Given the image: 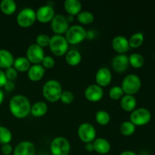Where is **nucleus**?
<instances>
[{
	"label": "nucleus",
	"instance_id": "f257e3e1",
	"mask_svg": "<svg viewBox=\"0 0 155 155\" xmlns=\"http://www.w3.org/2000/svg\"><path fill=\"white\" fill-rule=\"evenodd\" d=\"M31 104L27 97L23 95H16L9 101V110L15 117L25 118L30 114Z\"/></svg>",
	"mask_w": 155,
	"mask_h": 155
},
{
	"label": "nucleus",
	"instance_id": "f03ea898",
	"mask_svg": "<svg viewBox=\"0 0 155 155\" xmlns=\"http://www.w3.org/2000/svg\"><path fill=\"white\" fill-rule=\"evenodd\" d=\"M62 92L61 84L56 80H48L42 87V95L50 102H56L60 100Z\"/></svg>",
	"mask_w": 155,
	"mask_h": 155
},
{
	"label": "nucleus",
	"instance_id": "7ed1b4c3",
	"mask_svg": "<svg viewBox=\"0 0 155 155\" xmlns=\"http://www.w3.org/2000/svg\"><path fill=\"white\" fill-rule=\"evenodd\" d=\"M142 81L139 76L136 74H129L126 76L122 81L121 88L126 95H134L140 90Z\"/></svg>",
	"mask_w": 155,
	"mask_h": 155
},
{
	"label": "nucleus",
	"instance_id": "20e7f679",
	"mask_svg": "<svg viewBox=\"0 0 155 155\" xmlns=\"http://www.w3.org/2000/svg\"><path fill=\"white\" fill-rule=\"evenodd\" d=\"M48 46L53 54L56 56H63L68 52L69 44L64 36L62 35L54 34L50 39Z\"/></svg>",
	"mask_w": 155,
	"mask_h": 155
},
{
	"label": "nucleus",
	"instance_id": "39448f33",
	"mask_svg": "<svg viewBox=\"0 0 155 155\" xmlns=\"http://www.w3.org/2000/svg\"><path fill=\"white\" fill-rule=\"evenodd\" d=\"M87 32L80 25H73L68 28V31L65 33V39L68 41V44L77 45L86 39Z\"/></svg>",
	"mask_w": 155,
	"mask_h": 155
},
{
	"label": "nucleus",
	"instance_id": "423d86ee",
	"mask_svg": "<svg viewBox=\"0 0 155 155\" xmlns=\"http://www.w3.org/2000/svg\"><path fill=\"white\" fill-rule=\"evenodd\" d=\"M50 151L52 155H68L71 151V144L66 138L58 136L51 141Z\"/></svg>",
	"mask_w": 155,
	"mask_h": 155
},
{
	"label": "nucleus",
	"instance_id": "0eeeda50",
	"mask_svg": "<svg viewBox=\"0 0 155 155\" xmlns=\"http://www.w3.org/2000/svg\"><path fill=\"white\" fill-rule=\"evenodd\" d=\"M151 120V114L148 109L145 107H139L132 111L130 117V121L135 126H145Z\"/></svg>",
	"mask_w": 155,
	"mask_h": 155
},
{
	"label": "nucleus",
	"instance_id": "6e6552de",
	"mask_svg": "<svg viewBox=\"0 0 155 155\" xmlns=\"http://www.w3.org/2000/svg\"><path fill=\"white\" fill-rule=\"evenodd\" d=\"M36 21V12L31 8H25L20 11L17 16V23L24 28L31 27Z\"/></svg>",
	"mask_w": 155,
	"mask_h": 155
},
{
	"label": "nucleus",
	"instance_id": "1a4fd4ad",
	"mask_svg": "<svg viewBox=\"0 0 155 155\" xmlns=\"http://www.w3.org/2000/svg\"><path fill=\"white\" fill-rule=\"evenodd\" d=\"M77 135L80 140L84 143L93 142V141L96 139V130L91 124L83 123L78 127Z\"/></svg>",
	"mask_w": 155,
	"mask_h": 155
},
{
	"label": "nucleus",
	"instance_id": "9d476101",
	"mask_svg": "<svg viewBox=\"0 0 155 155\" xmlns=\"http://www.w3.org/2000/svg\"><path fill=\"white\" fill-rule=\"evenodd\" d=\"M26 54H27L26 58L28 59L30 63H33V64H41L45 57V51L43 48L34 43L31 44L27 48Z\"/></svg>",
	"mask_w": 155,
	"mask_h": 155
},
{
	"label": "nucleus",
	"instance_id": "9b49d317",
	"mask_svg": "<svg viewBox=\"0 0 155 155\" xmlns=\"http://www.w3.org/2000/svg\"><path fill=\"white\" fill-rule=\"evenodd\" d=\"M51 27L55 34L62 35L68 31L69 22L63 15H55L51 21Z\"/></svg>",
	"mask_w": 155,
	"mask_h": 155
},
{
	"label": "nucleus",
	"instance_id": "f8f14e48",
	"mask_svg": "<svg viewBox=\"0 0 155 155\" xmlns=\"http://www.w3.org/2000/svg\"><path fill=\"white\" fill-rule=\"evenodd\" d=\"M84 95L88 101L91 102H97L103 98L104 91L101 86L97 84H92L86 88Z\"/></svg>",
	"mask_w": 155,
	"mask_h": 155
},
{
	"label": "nucleus",
	"instance_id": "ddd939ff",
	"mask_svg": "<svg viewBox=\"0 0 155 155\" xmlns=\"http://www.w3.org/2000/svg\"><path fill=\"white\" fill-rule=\"evenodd\" d=\"M54 10L52 6L45 5L39 7L36 12V20L41 23H48L51 21L54 17Z\"/></svg>",
	"mask_w": 155,
	"mask_h": 155
},
{
	"label": "nucleus",
	"instance_id": "4468645a",
	"mask_svg": "<svg viewBox=\"0 0 155 155\" xmlns=\"http://www.w3.org/2000/svg\"><path fill=\"white\" fill-rule=\"evenodd\" d=\"M111 45L114 50L120 54H126L130 48L128 39L121 35L115 36L112 39Z\"/></svg>",
	"mask_w": 155,
	"mask_h": 155
},
{
	"label": "nucleus",
	"instance_id": "2eb2a0df",
	"mask_svg": "<svg viewBox=\"0 0 155 155\" xmlns=\"http://www.w3.org/2000/svg\"><path fill=\"white\" fill-rule=\"evenodd\" d=\"M112 80L111 71L107 68H101L95 74V81L98 86L102 87L108 86Z\"/></svg>",
	"mask_w": 155,
	"mask_h": 155
},
{
	"label": "nucleus",
	"instance_id": "dca6fc26",
	"mask_svg": "<svg viewBox=\"0 0 155 155\" xmlns=\"http://www.w3.org/2000/svg\"><path fill=\"white\" fill-rule=\"evenodd\" d=\"M36 148L33 142L23 141L18 143L13 150L14 155H35Z\"/></svg>",
	"mask_w": 155,
	"mask_h": 155
},
{
	"label": "nucleus",
	"instance_id": "f3484780",
	"mask_svg": "<svg viewBox=\"0 0 155 155\" xmlns=\"http://www.w3.org/2000/svg\"><path fill=\"white\" fill-rule=\"evenodd\" d=\"M129 64V57L125 54H117L112 60V67L118 73H123L127 71Z\"/></svg>",
	"mask_w": 155,
	"mask_h": 155
},
{
	"label": "nucleus",
	"instance_id": "a211bd4d",
	"mask_svg": "<svg viewBox=\"0 0 155 155\" xmlns=\"http://www.w3.org/2000/svg\"><path fill=\"white\" fill-rule=\"evenodd\" d=\"M45 69L41 64H33L27 71L28 78L33 82H38L45 75Z\"/></svg>",
	"mask_w": 155,
	"mask_h": 155
},
{
	"label": "nucleus",
	"instance_id": "6ab92c4d",
	"mask_svg": "<svg viewBox=\"0 0 155 155\" xmlns=\"http://www.w3.org/2000/svg\"><path fill=\"white\" fill-rule=\"evenodd\" d=\"M94 147V151L100 154H106L110 152L111 145L110 142L104 138L95 139L92 142Z\"/></svg>",
	"mask_w": 155,
	"mask_h": 155
},
{
	"label": "nucleus",
	"instance_id": "aec40b11",
	"mask_svg": "<svg viewBox=\"0 0 155 155\" xmlns=\"http://www.w3.org/2000/svg\"><path fill=\"white\" fill-rule=\"evenodd\" d=\"M137 105V100L134 95H124L120 99V106L124 110L132 112L136 109Z\"/></svg>",
	"mask_w": 155,
	"mask_h": 155
},
{
	"label": "nucleus",
	"instance_id": "412c9836",
	"mask_svg": "<svg viewBox=\"0 0 155 155\" xmlns=\"http://www.w3.org/2000/svg\"><path fill=\"white\" fill-rule=\"evenodd\" d=\"M15 61L12 52L6 49H0V69H7L12 67Z\"/></svg>",
	"mask_w": 155,
	"mask_h": 155
},
{
	"label": "nucleus",
	"instance_id": "4be33fe9",
	"mask_svg": "<svg viewBox=\"0 0 155 155\" xmlns=\"http://www.w3.org/2000/svg\"><path fill=\"white\" fill-rule=\"evenodd\" d=\"M64 8L69 15H77L82 11V4L79 0H66L64 3Z\"/></svg>",
	"mask_w": 155,
	"mask_h": 155
},
{
	"label": "nucleus",
	"instance_id": "5701e85b",
	"mask_svg": "<svg viewBox=\"0 0 155 155\" xmlns=\"http://www.w3.org/2000/svg\"><path fill=\"white\" fill-rule=\"evenodd\" d=\"M48 111V105L45 101H36V103L31 105L30 114L35 117H43Z\"/></svg>",
	"mask_w": 155,
	"mask_h": 155
},
{
	"label": "nucleus",
	"instance_id": "b1692460",
	"mask_svg": "<svg viewBox=\"0 0 155 155\" xmlns=\"http://www.w3.org/2000/svg\"><path fill=\"white\" fill-rule=\"evenodd\" d=\"M65 61L71 66H77L82 61L81 53L78 50H69L65 54Z\"/></svg>",
	"mask_w": 155,
	"mask_h": 155
},
{
	"label": "nucleus",
	"instance_id": "393cba45",
	"mask_svg": "<svg viewBox=\"0 0 155 155\" xmlns=\"http://www.w3.org/2000/svg\"><path fill=\"white\" fill-rule=\"evenodd\" d=\"M30 64L26 57H18L14 61L13 66L18 72H26L30 69Z\"/></svg>",
	"mask_w": 155,
	"mask_h": 155
},
{
	"label": "nucleus",
	"instance_id": "a878e982",
	"mask_svg": "<svg viewBox=\"0 0 155 155\" xmlns=\"http://www.w3.org/2000/svg\"><path fill=\"white\" fill-rule=\"evenodd\" d=\"M0 9L5 15H13L17 9V4L14 0H2L0 3Z\"/></svg>",
	"mask_w": 155,
	"mask_h": 155
},
{
	"label": "nucleus",
	"instance_id": "bb28decb",
	"mask_svg": "<svg viewBox=\"0 0 155 155\" xmlns=\"http://www.w3.org/2000/svg\"><path fill=\"white\" fill-rule=\"evenodd\" d=\"M129 63L133 68L139 69L145 64V58L139 53H133L129 57Z\"/></svg>",
	"mask_w": 155,
	"mask_h": 155
},
{
	"label": "nucleus",
	"instance_id": "cd10ccee",
	"mask_svg": "<svg viewBox=\"0 0 155 155\" xmlns=\"http://www.w3.org/2000/svg\"><path fill=\"white\" fill-rule=\"evenodd\" d=\"M77 16V21L82 24H92L95 20V17H94L93 14L92 12H89V11H81Z\"/></svg>",
	"mask_w": 155,
	"mask_h": 155
},
{
	"label": "nucleus",
	"instance_id": "c85d7f7f",
	"mask_svg": "<svg viewBox=\"0 0 155 155\" xmlns=\"http://www.w3.org/2000/svg\"><path fill=\"white\" fill-rule=\"evenodd\" d=\"M120 132L123 136H130L136 132V126L130 121H124L120 126Z\"/></svg>",
	"mask_w": 155,
	"mask_h": 155
},
{
	"label": "nucleus",
	"instance_id": "c756f323",
	"mask_svg": "<svg viewBox=\"0 0 155 155\" xmlns=\"http://www.w3.org/2000/svg\"><path fill=\"white\" fill-rule=\"evenodd\" d=\"M144 35L142 33H136L130 36L128 39L130 48H137L140 47L144 42Z\"/></svg>",
	"mask_w": 155,
	"mask_h": 155
},
{
	"label": "nucleus",
	"instance_id": "7c9ffc66",
	"mask_svg": "<svg viewBox=\"0 0 155 155\" xmlns=\"http://www.w3.org/2000/svg\"><path fill=\"white\" fill-rule=\"evenodd\" d=\"M95 117L96 122L101 126L107 125L110 120V116L109 113L104 110H98L95 114Z\"/></svg>",
	"mask_w": 155,
	"mask_h": 155
},
{
	"label": "nucleus",
	"instance_id": "2f4dec72",
	"mask_svg": "<svg viewBox=\"0 0 155 155\" xmlns=\"http://www.w3.org/2000/svg\"><path fill=\"white\" fill-rule=\"evenodd\" d=\"M12 139V133L7 127L0 126V144H9Z\"/></svg>",
	"mask_w": 155,
	"mask_h": 155
},
{
	"label": "nucleus",
	"instance_id": "473e14b6",
	"mask_svg": "<svg viewBox=\"0 0 155 155\" xmlns=\"http://www.w3.org/2000/svg\"><path fill=\"white\" fill-rule=\"evenodd\" d=\"M125 95L121 86H114L109 90V97L113 100H120Z\"/></svg>",
	"mask_w": 155,
	"mask_h": 155
},
{
	"label": "nucleus",
	"instance_id": "72a5a7b5",
	"mask_svg": "<svg viewBox=\"0 0 155 155\" xmlns=\"http://www.w3.org/2000/svg\"><path fill=\"white\" fill-rule=\"evenodd\" d=\"M50 39H51V37H49V36H48L47 34L41 33V34H39L36 36V44L39 46L42 47V48H44V47L49 45Z\"/></svg>",
	"mask_w": 155,
	"mask_h": 155
},
{
	"label": "nucleus",
	"instance_id": "f704fd0d",
	"mask_svg": "<svg viewBox=\"0 0 155 155\" xmlns=\"http://www.w3.org/2000/svg\"><path fill=\"white\" fill-rule=\"evenodd\" d=\"M60 100L61 101L62 103H64L65 104H71L74 101V93L71 92V91L68 90L63 91L61 93V95Z\"/></svg>",
	"mask_w": 155,
	"mask_h": 155
},
{
	"label": "nucleus",
	"instance_id": "c9c22d12",
	"mask_svg": "<svg viewBox=\"0 0 155 155\" xmlns=\"http://www.w3.org/2000/svg\"><path fill=\"white\" fill-rule=\"evenodd\" d=\"M54 64H55V61H54V58L50 55H45L42 63H41V65L45 69H51L54 66Z\"/></svg>",
	"mask_w": 155,
	"mask_h": 155
},
{
	"label": "nucleus",
	"instance_id": "e433bc0d",
	"mask_svg": "<svg viewBox=\"0 0 155 155\" xmlns=\"http://www.w3.org/2000/svg\"><path fill=\"white\" fill-rule=\"evenodd\" d=\"M5 74L7 80H9V81H13L18 77V71H16V69L14 67H11V68L5 69Z\"/></svg>",
	"mask_w": 155,
	"mask_h": 155
},
{
	"label": "nucleus",
	"instance_id": "4c0bfd02",
	"mask_svg": "<svg viewBox=\"0 0 155 155\" xmlns=\"http://www.w3.org/2000/svg\"><path fill=\"white\" fill-rule=\"evenodd\" d=\"M1 151L3 154L9 155L13 152V148L10 144H5L2 145Z\"/></svg>",
	"mask_w": 155,
	"mask_h": 155
},
{
	"label": "nucleus",
	"instance_id": "58836bf2",
	"mask_svg": "<svg viewBox=\"0 0 155 155\" xmlns=\"http://www.w3.org/2000/svg\"><path fill=\"white\" fill-rule=\"evenodd\" d=\"M4 88L8 92H12L15 89V83L13 81H9V80H8L5 84Z\"/></svg>",
	"mask_w": 155,
	"mask_h": 155
},
{
	"label": "nucleus",
	"instance_id": "ea45409f",
	"mask_svg": "<svg viewBox=\"0 0 155 155\" xmlns=\"http://www.w3.org/2000/svg\"><path fill=\"white\" fill-rule=\"evenodd\" d=\"M7 81L8 80L7 78H6L5 72L2 71V70L0 69V88L4 87L5 84Z\"/></svg>",
	"mask_w": 155,
	"mask_h": 155
},
{
	"label": "nucleus",
	"instance_id": "a19ab883",
	"mask_svg": "<svg viewBox=\"0 0 155 155\" xmlns=\"http://www.w3.org/2000/svg\"><path fill=\"white\" fill-rule=\"evenodd\" d=\"M85 148L87 151L89 152H92V151H94V147L92 142H89V143H86V146H85Z\"/></svg>",
	"mask_w": 155,
	"mask_h": 155
},
{
	"label": "nucleus",
	"instance_id": "79ce46f5",
	"mask_svg": "<svg viewBox=\"0 0 155 155\" xmlns=\"http://www.w3.org/2000/svg\"><path fill=\"white\" fill-rule=\"evenodd\" d=\"M120 155H137L136 153H135L134 151H123Z\"/></svg>",
	"mask_w": 155,
	"mask_h": 155
},
{
	"label": "nucleus",
	"instance_id": "37998d69",
	"mask_svg": "<svg viewBox=\"0 0 155 155\" xmlns=\"http://www.w3.org/2000/svg\"><path fill=\"white\" fill-rule=\"evenodd\" d=\"M3 100H4V92L0 89V104L3 102Z\"/></svg>",
	"mask_w": 155,
	"mask_h": 155
}]
</instances>
